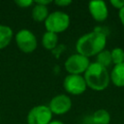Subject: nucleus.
<instances>
[{"label": "nucleus", "instance_id": "10", "mask_svg": "<svg viewBox=\"0 0 124 124\" xmlns=\"http://www.w3.org/2000/svg\"><path fill=\"white\" fill-rule=\"evenodd\" d=\"M110 80L117 87H124V63L114 65L109 75Z\"/></svg>", "mask_w": 124, "mask_h": 124}, {"label": "nucleus", "instance_id": "3", "mask_svg": "<svg viewBox=\"0 0 124 124\" xmlns=\"http://www.w3.org/2000/svg\"><path fill=\"white\" fill-rule=\"evenodd\" d=\"M44 22L46 31L58 34L68 29L70 26V16L62 11H55L48 14Z\"/></svg>", "mask_w": 124, "mask_h": 124}, {"label": "nucleus", "instance_id": "9", "mask_svg": "<svg viewBox=\"0 0 124 124\" xmlns=\"http://www.w3.org/2000/svg\"><path fill=\"white\" fill-rule=\"evenodd\" d=\"M88 10L91 16L98 22H102L108 18V10L107 4L104 1L96 0V1L89 2Z\"/></svg>", "mask_w": 124, "mask_h": 124}, {"label": "nucleus", "instance_id": "4", "mask_svg": "<svg viewBox=\"0 0 124 124\" xmlns=\"http://www.w3.org/2000/svg\"><path fill=\"white\" fill-rule=\"evenodd\" d=\"M16 43L17 47L24 53L33 52L38 46L36 36L29 29L25 28L20 29L16 34Z\"/></svg>", "mask_w": 124, "mask_h": 124}, {"label": "nucleus", "instance_id": "15", "mask_svg": "<svg viewBox=\"0 0 124 124\" xmlns=\"http://www.w3.org/2000/svg\"><path fill=\"white\" fill-rule=\"evenodd\" d=\"M96 62L102 66H104L105 68L108 67L111 63H112V60H111V54H110V51L108 50V49H104L102 50L100 53L97 54V57H96Z\"/></svg>", "mask_w": 124, "mask_h": 124}, {"label": "nucleus", "instance_id": "6", "mask_svg": "<svg viewBox=\"0 0 124 124\" xmlns=\"http://www.w3.org/2000/svg\"><path fill=\"white\" fill-rule=\"evenodd\" d=\"M52 112L48 106L38 105L33 107L27 114V124H48L51 121Z\"/></svg>", "mask_w": 124, "mask_h": 124}, {"label": "nucleus", "instance_id": "17", "mask_svg": "<svg viewBox=\"0 0 124 124\" xmlns=\"http://www.w3.org/2000/svg\"><path fill=\"white\" fill-rule=\"evenodd\" d=\"M15 4L18 6L19 8H28L34 4V1L32 0H16Z\"/></svg>", "mask_w": 124, "mask_h": 124}, {"label": "nucleus", "instance_id": "8", "mask_svg": "<svg viewBox=\"0 0 124 124\" xmlns=\"http://www.w3.org/2000/svg\"><path fill=\"white\" fill-rule=\"evenodd\" d=\"M48 108L52 114H64L68 112L72 108V100L66 94H58L54 96L48 105Z\"/></svg>", "mask_w": 124, "mask_h": 124}, {"label": "nucleus", "instance_id": "1", "mask_svg": "<svg viewBox=\"0 0 124 124\" xmlns=\"http://www.w3.org/2000/svg\"><path fill=\"white\" fill-rule=\"evenodd\" d=\"M108 33L101 27L95 28L92 32L86 33L78 38L76 44L78 53L89 58L97 55L105 49Z\"/></svg>", "mask_w": 124, "mask_h": 124}, {"label": "nucleus", "instance_id": "19", "mask_svg": "<svg viewBox=\"0 0 124 124\" xmlns=\"http://www.w3.org/2000/svg\"><path fill=\"white\" fill-rule=\"evenodd\" d=\"M53 3L57 6H59V7H66V6L71 5L72 1L71 0H55Z\"/></svg>", "mask_w": 124, "mask_h": 124}, {"label": "nucleus", "instance_id": "11", "mask_svg": "<svg viewBox=\"0 0 124 124\" xmlns=\"http://www.w3.org/2000/svg\"><path fill=\"white\" fill-rule=\"evenodd\" d=\"M13 36L14 33L10 26L0 24V49H3L9 46Z\"/></svg>", "mask_w": 124, "mask_h": 124}, {"label": "nucleus", "instance_id": "16", "mask_svg": "<svg viewBox=\"0 0 124 124\" xmlns=\"http://www.w3.org/2000/svg\"><path fill=\"white\" fill-rule=\"evenodd\" d=\"M110 54L112 63L114 65L124 63V50L121 47H114L112 50H110Z\"/></svg>", "mask_w": 124, "mask_h": 124}, {"label": "nucleus", "instance_id": "13", "mask_svg": "<svg viewBox=\"0 0 124 124\" xmlns=\"http://www.w3.org/2000/svg\"><path fill=\"white\" fill-rule=\"evenodd\" d=\"M57 43H58L57 34L48 32V31H46L44 33L43 38H42V45L46 49L51 50V49L55 48V46H57Z\"/></svg>", "mask_w": 124, "mask_h": 124}, {"label": "nucleus", "instance_id": "12", "mask_svg": "<svg viewBox=\"0 0 124 124\" xmlns=\"http://www.w3.org/2000/svg\"><path fill=\"white\" fill-rule=\"evenodd\" d=\"M31 16H32V18L37 22L45 21L48 16V9L46 6L35 4L32 8Z\"/></svg>", "mask_w": 124, "mask_h": 124}, {"label": "nucleus", "instance_id": "7", "mask_svg": "<svg viewBox=\"0 0 124 124\" xmlns=\"http://www.w3.org/2000/svg\"><path fill=\"white\" fill-rule=\"evenodd\" d=\"M63 86L66 92L72 95H80L87 88L84 78L81 75H68L65 77Z\"/></svg>", "mask_w": 124, "mask_h": 124}, {"label": "nucleus", "instance_id": "18", "mask_svg": "<svg viewBox=\"0 0 124 124\" xmlns=\"http://www.w3.org/2000/svg\"><path fill=\"white\" fill-rule=\"evenodd\" d=\"M110 4L117 10H120L124 7V0H111Z\"/></svg>", "mask_w": 124, "mask_h": 124}, {"label": "nucleus", "instance_id": "20", "mask_svg": "<svg viewBox=\"0 0 124 124\" xmlns=\"http://www.w3.org/2000/svg\"><path fill=\"white\" fill-rule=\"evenodd\" d=\"M51 3H52V1H50V0H35L34 1V4H38V5H42V6H46V7H47V5H49Z\"/></svg>", "mask_w": 124, "mask_h": 124}, {"label": "nucleus", "instance_id": "14", "mask_svg": "<svg viewBox=\"0 0 124 124\" xmlns=\"http://www.w3.org/2000/svg\"><path fill=\"white\" fill-rule=\"evenodd\" d=\"M92 121L94 124H109L110 114L105 108H99L94 111L92 115Z\"/></svg>", "mask_w": 124, "mask_h": 124}, {"label": "nucleus", "instance_id": "21", "mask_svg": "<svg viewBox=\"0 0 124 124\" xmlns=\"http://www.w3.org/2000/svg\"><path fill=\"white\" fill-rule=\"evenodd\" d=\"M118 16H119V19H120L122 25L124 26V7L119 10V12H118Z\"/></svg>", "mask_w": 124, "mask_h": 124}, {"label": "nucleus", "instance_id": "22", "mask_svg": "<svg viewBox=\"0 0 124 124\" xmlns=\"http://www.w3.org/2000/svg\"><path fill=\"white\" fill-rule=\"evenodd\" d=\"M48 124H64L62 121H60V120H51Z\"/></svg>", "mask_w": 124, "mask_h": 124}, {"label": "nucleus", "instance_id": "5", "mask_svg": "<svg viewBox=\"0 0 124 124\" xmlns=\"http://www.w3.org/2000/svg\"><path fill=\"white\" fill-rule=\"evenodd\" d=\"M89 65V58L79 53L72 54L66 59L64 63L65 69L69 73V75H80L87 70Z\"/></svg>", "mask_w": 124, "mask_h": 124}, {"label": "nucleus", "instance_id": "2", "mask_svg": "<svg viewBox=\"0 0 124 124\" xmlns=\"http://www.w3.org/2000/svg\"><path fill=\"white\" fill-rule=\"evenodd\" d=\"M83 78L87 87L96 91H102L106 89L108 86L110 80L107 68L98 64L97 62L90 63L87 70L84 72Z\"/></svg>", "mask_w": 124, "mask_h": 124}]
</instances>
